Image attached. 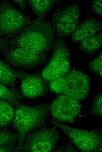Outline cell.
<instances>
[{"mask_svg":"<svg viewBox=\"0 0 102 152\" xmlns=\"http://www.w3.org/2000/svg\"><path fill=\"white\" fill-rule=\"evenodd\" d=\"M59 139V134L54 128H43L30 133L23 144V151L27 152L52 151Z\"/></svg>","mask_w":102,"mask_h":152,"instance_id":"8992f818","label":"cell"},{"mask_svg":"<svg viewBox=\"0 0 102 152\" xmlns=\"http://www.w3.org/2000/svg\"><path fill=\"white\" fill-rule=\"evenodd\" d=\"M65 76V84L63 94L79 101L85 99L90 89L88 76L74 68Z\"/></svg>","mask_w":102,"mask_h":152,"instance_id":"ba28073f","label":"cell"},{"mask_svg":"<svg viewBox=\"0 0 102 152\" xmlns=\"http://www.w3.org/2000/svg\"><path fill=\"white\" fill-rule=\"evenodd\" d=\"M102 32L89 37L80 42L79 49L89 54L95 52L102 46Z\"/></svg>","mask_w":102,"mask_h":152,"instance_id":"5bb4252c","label":"cell"},{"mask_svg":"<svg viewBox=\"0 0 102 152\" xmlns=\"http://www.w3.org/2000/svg\"><path fill=\"white\" fill-rule=\"evenodd\" d=\"M13 1L18 4L21 7H23L25 6V3L24 0H13Z\"/></svg>","mask_w":102,"mask_h":152,"instance_id":"d4e9b609","label":"cell"},{"mask_svg":"<svg viewBox=\"0 0 102 152\" xmlns=\"http://www.w3.org/2000/svg\"><path fill=\"white\" fill-rule=\"evenodd\" d=\"M65 75L58 77L49 82L50 90L58 95L63 94L65 87Z\"/></svg>","mask_w":102,"mask_h":152,"instance_id":"ac0fdd59","label":"cell"},{"mask_svg":"<svg viewBox=\"0 0 102 152\" xmlns=\"http://www.w3.org/2000/svg\"><path fill=\"white\" fill-rule=\"evenodd\" d=\"M21 81V94L22 97L33 99L42 96L47 93L49 82L41 74H30L16 71Z\"/></svg>","mask_w":102,"mask_h":152,"instance_id":"9c48e42d","label":"cell"},{"mask_svg":"<svg viewBox=\"0 0 102 152\" xmlns=\"http://www.w3.org/2000/svg\"><path fill=\"white\" fill-rule=\"evenodd\" d=\"M25 15L7 1H2L0 6V35H14L28 24Z\"/></svg>","mask_w":102,"mask_h":152,"instance_id":"5b68a950","label":"cell"},{"mask_svg":"<svg viewBox=\"0 0 102 152\" xmlns=\"http://www.w3.org/2000/svg\"><path fill=\"white\" fill-rule=\"evenodd\" d=\"M28 1L35 13L39 17L44 16L56 1L54 0H31Z\"/></svg>","mask_w":102,"mask_h":152,"instance_id":"e0dca14e","label":"cell"},{"mask_svg":"<svg viewBox=\"0 0 102 152\" xmlns=\"http://www.w3.org/2000/svg\"><path fill=\"white\" fill-rule=\"evenodd\" d=\"M17 137L16 134L6 131H0V146L9 144L16 141Z\"/></svg>","mask_w":102,"mask_h":152,"instance_id":"d6986e66","label":"cell"},{"mask_svg":"<svg viewBox=\"0 0 102 152\" xmlns=\"http://www.w3.org/2000/svg\"><path fill=\"white\" fill-rule=\"evenodd\" d=\"M6 57L12 64L26 68L36 66L46 58L45 53L34 52L17 47L8 51Z\"/></svg>","mask_w":102,"mask_h":152,"instance_id":"8fae6325","label":"cell"},{"mask_svg":"<svg viewBox=\"0 0 102 152\" xmlns=\"http://www.w3.org/2000/svg\"><path fill=\"white\" fill-rule=\"evenodd\" d=\"M81 108L79 101L64 94L54 100L50 106L51 113L56 121L72 123L80 113Z\"/></svg>","mask_w":102,"mask_h":152,"instance_id":"52a82bcc","label":"cell"},{"mask_svg":"<svg viewBox=\"0 0 102 152\" xmlns=\"http://www.w3.org/2000/svg\"><path fill=\"white\" fill-rule=\"evenodd\" d=\"M100 23L94 19L87 20L78 25L71 35L73 42H80L83 40L98 33L101 29Z\"/></svg>","mask_w":102,"mask_h":152,"instance_id":"7c38bea8","label":"cell"},{"mask_svg":"<svg viewBox=\"0 0 102 152\" xmlns=\"http://www.w3.org/2000/svg\"><path fill=\"white\" fill-rule=\"evenodd\" d=\"M13 150V143L9 144L0 146V152H11Z\"/></svg>","mask_w":102,"mask_h":152,"instance_id":"603a6c76","label":"cell"},{"mask_svg":"<svg viewBox=\"0 0 102 152\" xmlns=\"http://www.w3.org/2000/svg\"><path fill=\"white\" fill-rule=\"evenodd\" d=\"M16 109L6 100L0 99V127L8 126L13 122Z\"/></svg>","mask_w":102,"mask_h":152,"instance_id":"4fadbf2b","label":"cell"},{"mask_svg":"<svg viewBox=\"0 0 102 152\" xmlns=\"http://www.w3.org/2000/svg\"><path fill=\"white\" fill-rule=\"evenodd\" d=\"M22 97L16 90L9 88L0 82V99L7 101L13 106H17L21 104L19 100Z\"/></svg>","mask_w":102,"mask_h":152,"instance_id":"2e32d148","label":"cell"},{"mask_svg":"<svg viewBox=\"0 0 102 152\" xmlns=\"http://www.w3.org/2000/svg\"><path fill=\"white\" fill-rule=\"evenodd\" d=\"M102 95L101 93L98 94L95 98L93 103V112L98 115H101L102 109Z\"/></svg>","mask_w":102,"mask_h":152,"instance_id":"44dd1931","label":"cell"},{"mask_svg":"<svg viewBox=\"0 0 102 152\" xmlns=\"http://www.w3.org/2000/svg\"><path fill=\"white\" fill-rule=\"evenodd\" d=\"M16 109L13 127L18 133V150L22 148L25 137L31 130L44 123L48 113L47 108L42 105L30 106L20 104Z\"/></svg>","mask_w":102,"mask_h":152,"instance_id":"7a4b0ae2","label":"cell"},{"mask_svg":"<svg viewBox=\"0 0 102 152\" xmlns=\"http://www.w3.org/2000/svg\"><path fill=\"white\" fill-rule=\"evenodd\" d=\"M102 0H97L93 1L91 4L92 10L100 15L102 14Z\"/></svg>","mask_w":102,"mask_h":152,"instance_id":"7402d4cb","label":"cell"},{"mask_svg":"<svg viewBox=\"0 0 102 152\" xmlns=\"http://www.w3.org/2000/svg\"><path fill=\"white\" fill-rule=\"evenodd\" d=\"M53 35L48 23L37 20L23 30L10 44L33 52L45 53L52 45Z\"/></svg>","mask_w":102,"mask_h":152,"instance_id":"6da1fadb","label":"cell"},{"mask_svg":"<svg viewBox=\"0 0 102 152\" xmlns=\"http://www.w3.org/2000/svg\"><path fill=\"white\" fill-rule=\"evenodd\" d=\"M102 54L101 53L89 63L90 70L101 77L102 76Z\"/></svg>","mask_w":102,"mask_h":152,"instance_id":"ffe728a7","label":"cell"},{"mask_svg":"<svg viewBox=\"0 0 102 152\" xmlns=\"http://www.w3.org/2000/svg\"><path fill=\"white\" fill-rule=\"evenodd\" d=\"M8 46V44L6 41L0 37V50L6 48Z\"/></svg>","mask_w":102,"mask_h":152,"instance_id":"cb8c5ba5","label":"cell"},{"mask_svg":"<svg viewBox=\"0 0 102 152\" xmlns=\"http://www.w3.org/2000/svg\"><path fill=\"white\" fill-rule=\"evenodd\" d=\"M53 123L62 129L74 144L81 151H102V135L100 132L77 129L57 121H54Z\"/></svg>","mask_w":102,"mask_h":152,"instance_id":"3957f363","label":"cell"},{"mask_svg":"<svg viewBox=\"0 0 102 152\" xmlns=\"http://www.w3.org/2000/svg\"><path fill=\"white\" fill-rule=\"evenodd\" d=\"M17 77L16 71L0 60V82L7 87H14Z\"/></svg>","mask_w":102,"mask_h":152,"instance_id":"9a60e30c","label":"cell"},{"mask_svg":"<svg viewBox=\"0 0 102 152\" xmlns=\"http://www.w3.org/2000/svg\"><path fill=\"white\" fill-rule=\"evenodd\" d=\"M53 48L52 56L41 74L48 82L70 70V52L65 44L62 41H58Z\"/></svg>","mask_w":102,"mask_h":152,"instance_id":"277c9868","label":"cell"},{"mask_svg":"<svg viewBox=\"0 0 102 152\" xmlns=\"http://www.w3.org/2000/svg\"><path fill=\"white\" fill-rule=\"evenodd\" d=\"M80 11L74 4L64 8L56 15L54 25L58 33L62 37L71 35L78 25Z\"/></svg>","mask_w":102,"mask_h":152,"instance_id":"30bf717a","label":"cell"}]
</instances>
